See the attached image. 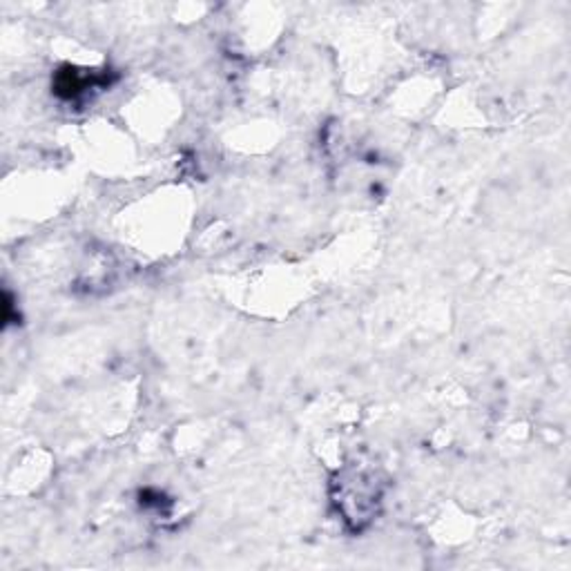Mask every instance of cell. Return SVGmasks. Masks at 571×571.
Listing matches in <instances>:
<instances>
[{
	"instance_id": "1",
	"label": "cell",
	"mask_w": 571,
	"mask_h": 571,
	"mask_svg": "<svg viewBox=\"0 0 571 571\" xmlns=\"http://www.w3.org/2000/svg\"><path fill=\"white\" fill-rule=\"evenodd\" d=\"M101 83H105V80L98 79V76H94V74H89V71H79V70H74V67H65V70L58 71L54 89H56L58 96L76 98L79 94L87 92V89L96 87V85H101Z\"/></svg>"
}]
</instances>
